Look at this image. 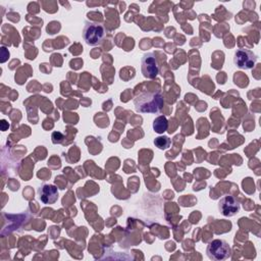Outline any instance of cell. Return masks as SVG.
Returning <instances> with one entry per match:
<instances>
[{"label":"cell","instance_id":"obj_2","mask_svg":"<svg viewBox=\"0 0 261 261\" xmlns=\"http://www.w3.org/2000/svg\"><path fill=\"white\" fill-rule=\"evenodd\" d=\"M106 36V30L103 24L87 20L83 29V38L90 46L100 45Z\"/></svg>","mask_w":261,"mask_h":261},{"label":"cell","instance_id":"obj_1","mask_svg":"<svg viewBox=\"0 0 261 261\" xmlns=\"http://www.w3.org/2000/svg\"><path fill=\"white\" fill-rule=\"evenodd\" d=\"M164 100L160 90L142 91L134 98L135 108L141 113H157L163 106Z\"/></svg>","mask_w":261,"mask_h":261},{"label":"cell","instance_id":"obj_9","mask_svg":"<svg viewBox=\"0 0 261 261\" xmlns=\"http://www.w3.org/2000/svg\"><path fill=\"white\" fill-rule=\"evenodd\" d=\"M154 144H155V146H156L158 149L163 150V149H167V148L170 146L171 141H170V139H169L168 137H166V136H161V137L155 138Z\"/></svg>","mask_w":261,"mask_h":261},{"label":"cell","instance_id":"obj_3","mask_svg":"<svg viewBox=\"0 0 261 261\" xmlns=\"http://www.w3.org/2000/svg\"><path fill=\"white\" fill-rule=\"evenodd\" d=\"M206 253L211 260L221 261L230 257L231 249L227 242H225L224 240L216 239L208 244Z\"/></svg>","mask_w":261,"mask_h":261},{"label":"cell","instance_id":"obj_8","mask_svg":"<svg viewBox=\"0 0 261 261\" xmlns=\"http://www.w3.org/2000/svg\"><path fill=\"white\" fill-rule=\"evenodd\" d=\"M167 127H168V121L165 116L160 115L153 120V129L155 130V133L163 134L164 132L167 130Z\"/></svg>","mask_w":261,"mask_h":261},{"label":"cell","instance_id":"obj_6","mask_svg":"<svg viewBox=\"0 0 261 261\" xmlns=\"http://www.w3.org/2000/svg\"><path fill=\"white\" fill-rule=\"evenodd\" d=\"M218 210L223 216L231 217L240 212L241 204L233 196L226 194L218 201Z\"/></svg>","mask_w":261,"mask_h":261},{"label":"cell","instance_id":"obj_5","mask_svg":"<svg viewBox=\"0 0 261 261\" xmlns=\"http://www.w3.org/2000/svg\"><path fill=\"white\" fill-rule=\"evenodd\" d=\"M141 70L147 79H155L159 73V64L154 53L148 52L142 56Z\"/></svg>","mask_w":261,"mask_h":261},{"label":"cell","instance_id":"obj_7","mask_svg":"<svg viewBox=\"0 0 261 261\" xmlns=\"http://www.w3.org/2000/svg\"><path fill=\"white\" fill-rule=\"evenodd\" d=\"M38 196L42 203L51 205L54 204L58 199V190L53 185L43 184L38 189Z\"/></svg>","mask_w":261,"mask_h":261},{"label":"cell","instance_id":"obj_4","mask_svg":"<svg viewBox=\"0 0 261 261\" xmlns=\"http://www.w3.org/2000/svg\"><path fill=\"white\" fill-rule=\"evenodd\" d=\"M257 61L256 54L248 49H237L233 55V63L241 69H251Z\"/></svg>","mask_w":261,"mask_h":261}]
</instances>
